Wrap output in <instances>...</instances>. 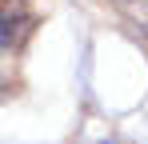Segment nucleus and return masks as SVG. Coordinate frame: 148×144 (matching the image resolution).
Instances as JSON below:
<instances>
[{
	"mask_svg": "<svg viewBox=\"0 0 148 144\" xmlns=\"http://www.w3.org/2000/svg\"><path fill=\"white\" fill-rule=\"evenodd\" d=\"M28 32H32V16H28V12L0 16V48H20Z\"/></svg>",
	"mask_w": 148,
	"mask_h": 144,
	"instance_id": "f257e3e1",
	"label": "nucleus"
},
{
	"mask_svg": "<svg viewBox=\"0 0 148 144\" xmlns=\"http://www.w3.org/2000/svg\"><path fill=\"white\" fill-rule=\"evenodd\" d=\"M108 4H112L128 24H136V28L148 32V0H108Z\"/></svg>",
	"mask_w": 148,
	"mask_h": 144,
	"instance_id": "f03ea898",
	"label": "nucleus"
},
{
	"mask_svg": "<svg viewBox=\"0 0 148 144\" xmlns=\"http://www.w3.org/2000/svg\"><path fill=\"white\" fill-rule=\"evenodd\" d=\"M20 4H24V0H0V16H12V12H20Z\"/></svg>",
	"mask_w": 148,
	"mask_h": 144,
	"instance_id": "7ed1b4c3",
	"label": "nucleus"
}]
</instances>
